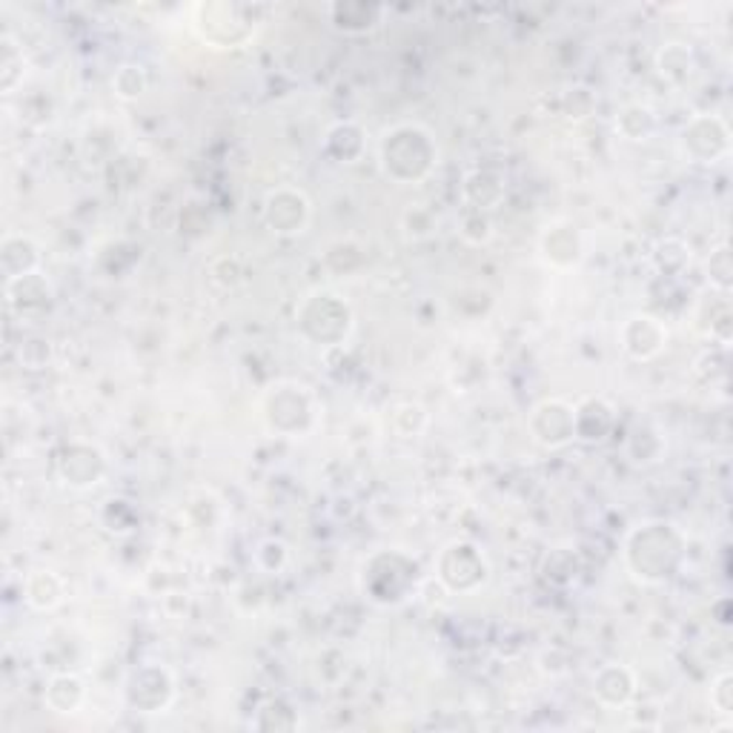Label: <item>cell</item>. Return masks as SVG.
Returning <instances> with one entry per match:
<instances>
[{"instance_id":"cell-1","label":"cell","mask_w":733,"mask_h":733,"mask_svg":"<svg viewBox=\"0 0 733 733\" xmlns=\"http://www.w3.org/2000/svg\"><path fill=\"white\" fill-rule=\"evenodd\" d=\"M688 539L670 522H641L625 539V564L641 585H662L679 573Z\"/></svg>"},{"instance_id":"cell-2","label":"cell","mask_w":733,"mask_h":733,"mask_svg":"<svg viewBox=\"0 0 733 733\" xmlns=\"http://www.w3.org/2000/svg\"><path fill=\"white\" fill-rule=\"evenodd\" d=\"M273 7L267 3H226L210 0L190 9V26L201 43L210 50H241L255 41L258 29L267 23Z\"/></svg>"},{"instance_id":"cell-3","label":"cell","mask_w":733,"mask_h":733,"mask_svg":"<svg viewBox=\"0 0 733 733\" xmlns=\"http://www.w3.org/2000/svg\"><path fill=\"white\" fill-rule=\"evenodd\" d=\"M438 144L422 124H395L379 141V167L393 183H422L436 170Z\"/></svg>"},{"instance_id":"cell-4","label":"cell","mask_w":733,"mask_h":733,"mask_svg":"<svg viewBox=\"0 0 733 733\" xmlns=\"http://www.w3.org/2000/svg\"><path fill=\"white\" fill-rule=\"evenodd\" d=\"M258 416L273 436L304 438L316 433L321 422V402L301 381H275L273 387L264 390Z\"/></svg>"},{"instance_id":"cell-5","label":"cell","mask_w":733,"mask_h":733,"mask_svg":"<svg viewBox=\"0 0 733 733\" xmlns=\"http://www.w3.org/2000/svg\"><path fill=\"white\" fill-rule=\"evenodd\" d=\"M296 318L304 339L318 347H341L355 327L350 304L336 293H327V289H318V293H310L304 298L298 304Z\"/></svg>"},{"instance_id":"cell-6","label":"cell","mask_w":733,"mask_h":733,"mask_svg":"<svg viewBox=\"0 0 733 733\" xmlns=\"http://www.w3.org/2000/svg\"><path fill=\"white\" fill-rule=\"evenodd\" d=\"M413 585H416V562L395 550L370 556L361 571V587L379 605H399L407 599Z\"/></svg>"},{"instance_id":"cell-7","label":"cell","mask_w":733,"mask_h":733,"mask_svg":"<svg viewBox=\"0 0 733 733\" xmlns=\"http://www.w3.org/2000/svg\"><path fill=\"white\" fill-rule=\"evenodd\" d=\"M436 576L450 593H472L479 591L490 576V562H487L479 544L456 539L438 553Z\"/></svg>"},{"instance_id":"cell-8","label":"cell","mask_w":733,"mask_h":733,"mask_svg":"<svg viewBox=\"0 0 733 733\" xmlns=\"http://www.w3.org/2000/svg\"><path fill=\"white\" fill-rule=\"evenodd\" d=\"M682 152L693 163L725 161L731 156V129L720 115H693L682 129Z\"/></svg>"},{"instance_id":"cell-9","label":"cell","mask_w":733,"mask_h":733,"mask_svg":"<svg viewBox=\"0 0 733 733\" xmlns=\"http://www.w3.org/2000/svg\"><path fill=\"white\" fill-rule=\"evenodd\" d=\"M528 427L537 445L559 450V447L571 445L576 438V410L562 399H544L530 413Z\"/></svg>"},{"instance_id":"cell-10","label":"cell","mask_w":733,"mask_h":733,"mask_svg":"<svg viewBox=\"0 0 733 733\" xmlns=\"http://www.w3.org/2000/svg\"><path fill=\"white\" fill-rule=\"evenodd\" d=\"M312 219L310 198L296 187H278L264 198V224L275 235H301Z\"/></svg>"},{"instance_id":"cell-11","label":"cell","mask_w":733,"mask_h":733,"mask_svg":"<svg viewBox=\"0 0 733 733\" xmlns=\"http://www.w3.org/2000/svg\"><path fill=\"white\" fill-rule=\"evenodd\" d=\"M57 476L70 487H95L106 476V456L89 442H70L57 456Z\"/></svg>"},{"instance_id":"cell-12","label":"cell","mask_w":733,"mask_h":733,"mask_svg":"<svg viewBox=\"0 0 733 733\" xmlns=\"http://www.w3.org/2000/svg\"><path fill=\"white\" fill-rule=\"evenodd\" d=\"M539 253L542 262L553 269H573L585 258V238L578 233L573 221H550L539 238Z\"/></svg>"},{"instance_id":"cell-13","label":"cell","mask_w":733,"mask_h":733,"mask_svg":"<svg viewBox=\"0 0 733 733\" xmlns=\"http://www.w3.org/2000/svg\"><path fill=\"white\" fill-rule=\"evenodd\" d=\"M619 344L634 361H650L662 353L665 344H668V327L656 316L636 312V316H630L622 325Z\"/></svg>"},{"instance_id":"cell-14","label":"cell","mask_w":733,"mask_h":733,"mask_svg":"<svg viewBox=\"0 0 733 733\" xmlns=\"http://www.w3.org/2000/svg\"><path fill=\"white\" fill-rule=\"evenodd\" d=\"M172 697H176V682L167 668H141L129 679L127 699L135 711L141 713H161L163 708H170Z\"/></svg>"},{"instance_id":"cell-15","label":"cell","mask_w":733,"mask_h":733,"mask_svg":"<svg viewBox=\"0 0 733 733\" xmlns=\"http://www.w3.org/2000/svg\"><path fill=\"white\" fill-rule=\"evenodd\" d=\"M7 304L18 318L43 316L52 304V284L41 273L7 281Z\"/></svg>"},{"instance_id":"cell-16","label":"cell","mask_w":733,"mask_h":733,"mask_svg":"<svg viewBox=\"0 0 733 733\" xmlns=\"http://www.w3.org/2000/svg\"><path fill=\"white\" fill-rule=\"evenodd\" d=\"M332 26L344 35H366L384 18V7L379 3H364V0H344V3H330L327 7Z\"/></svg>"},{"instance_id":"cell-17","label":"cell","mask_w":733,"mask_h":733,"mask_svg":"<svg viewBox=\"0 0 733 733\" xmlns=\"http://www.w3.org/2000/svg\"><path fill=\"white\" fill-rule=\"evenodd\" d=\"M593 697L607 708H625L636 697L634 670L625 665H605L593 679Z\"/></svg>"},{"instance_id":"cell-18","label":"cell","mask_w":733,"mask_h":733,"mask_svg":"<svg viewBox=\"0 0 733 733\" xmlns=\"http://www.w3.org/2000/svg\"><path fill=\"white\" fill-rule=\"evenodd\" d=\"M0 264H3L7 281L38 273V267H41V247L29 235H7L3 244H0Z\"/></svg>"},{"instance_id":"cell-19","label":"cell","mask_w":733,"mask_h":733,"mask_svg":"<svg viewBox=\"0 0 733 733\" xmlns=\"http://www.w3.org/2000/svg\"><path fill=\"white\" fill-rule=\"evenodd\" d=\"M23 596H26V605L32 610L50 614V610L64 605L66 582L55 571H35L29 573L26 582H23Z\"/></svg>"},{"instance_id":"cell-20","label":"cell","mask_w":733,"mask_h":733,"mask_svg":"<svg viewBox=\"0 0 733 733\" xmlns=\"http://www.w3.org/2000/svg\"><path fill=\"white\" fill-rule=\"evenodd\" d=\"M576 438L578 442H605L614 431V407L605 399H585L576 404Z\"/></svg>"},{"instance_id":"cell-21","label":"cell","mask_w":733,"mask_h":733,"mask_svg":"<svg viewBox=\"0 0 733 733\" xmlns=\"http://www.w3.org/2000/svg\"><path fill=\"white\" fill-rule=\"evenodd\" d=\"M656 70L668 84H688L697 72V55L688 43L668 41L662 43V50L656 52Z\"/></svg>"},{"instance_id":"cell-22","label":"cell","mask_w":733,"mask_h":733,"mask_svg":"<svg viewBox=\"0 0 733 733\" xmlns=\"http://www.w3.org/2000/svg\"><path fill=\"white\" fill-rule=\"evenodd\" d=\"M504 181L493 170H472L465 178V201L467 206L481 212H490L504 201Z\"/></svg>"},{"instance_id":"cell-23","label":"cell","mask_w":733,"mask_h":733,"mask_svg":"<svg viewBox=\"0 0 733 733\" xmlns=\"http://www.w3.org/2000/svg\"><path fill=\"white\" fill-rule=\"evenodd\" d=\"M364 129L353 124V120H341V124L330 127L325 138V152L339 163H355L364 156Z\"/></svg>"},{"instance_id":"cell-24","label":"cell","mask_w":733,"mask_h":733,"mask_svg":"<svg viewBox=\"0 0 733 733\" xmlns=\"http://www.w3.org/2000/svg\"><path fill=\"white\" fill-rule=\"evenodd\" d=\"M43 699L55 713H78L86 699V688L75 673H57L46 684V697Z\"/></svg>"},{"instance_id":"cell-25","label":"cell","mask_w":733,"mask_h":733,"mask_svg":"<svg viewBox=\"0 0 733 733\" xmlns=\"http://www.w3.org/2000/svg\"><path fill=\"white\" fill-rule=\"evenodd\" d=\"M616 132L625 141H648L656 132V113L645 104H628L616 115Z\"/></svg>"},{"instance_id":"cell-26","label":"cell","mask_w":733,"mask_h":733,"mask_svg":"<svg viewBox=\"0 0 733 733\" xmlns=\"http://www.w3.org/2000/svg\"><path fill=\"white\" fill-rule=\"evenodd\" d=\"M23 75H26L23 50L12 35H3V41H0V86H3V92L12 95L23 84Z\"/></svg>"},{"instance_id":"cell-27","label":"cell","mask_w":733,"mask_h":733,"mask_svg":"<svg viewBox=\"0 0 733 733\" xmlns=\"http://www.w3.org/2000/svg\"><path fill=\"white\" fill-rule=\"evenodd\" d=\"M149 78L144 66L138 64H124L113 78V89L120 100H138L147 92Z\"/></svg>"},{"instance_id":"cell-28","label":"cell","mask_w":733,"mask_h":733,"mask_svg":"<svg viewBox=\"0 0 733 733\" xmlns=\"http://www.w3.org/2000/svg\"><path fill=\"white\" fill-rule=\"evenodd\" d=\"M461 238L467 241V244H487V241L493 238V221H490V215L481 210H467L465 219H461Z\"/></svg>"},{"instance_id":"cell-29","label":"cell","mask_w":733,"mask_h":733,"mask_svg":"<svg viewBox=\"0 0 733 733\" xmlns=\"http://www.w3.org/2000/svg\"><path fill=\"white\" fill-rule=\"evenodd\" d=\"M596 109V100H593L591 92L585 86H576L564 95V115L571 120H585L591 118V113Z\"/></svg>"},{"instance_id":"cell-30","label":"cell","mask_w":733,"mask_h":733,"mask_svg":"<svg viewBox=\"0 0 733 733\" xmlns=\"http://www.w3.org/2000/svg\"><path fill=\"white\" fill-rule=\"evenodd\" d=\"M708 269H711V284L720 293H727L731 289V253H727V247H720L713 249L711 253V262H708Z\"/></svg>"},{"instance_id":"cell-31","label":"cell","mask_w":733,"mask_h":733,"mask_svg":"<svg viewBox=\"0 0 733 733\" xmlns=\"http://www.w3.org/2000/svg\"><path fill=\"white\" fill-rule=\"evenodd\" d=\"M733 677L731 673H720V677H716V682H713V688H711V702H713V708H716V711L720 713H725V716H731V708H733Z\"/></svg>"},{"instance_id":"cell-32","label":"cell","mask_w":733,"mask_h":733,"mask_svg":"<svg viewBox=\"0 0 733 733\" xmlns=\"http://www.w3.org/2000/svg\"><path fill=\"white\" fill-rule=\"evenodd\" d=\"M416 224V230L410 233V238H427V235L436 230V221H433V215L427 210H422V206H410L407 212H404V230L407 226Z\"/></svg>"}]
</instances>
